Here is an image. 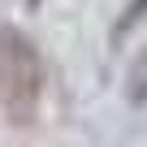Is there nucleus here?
<instances>
[{"instance_id":"4","label":"nucleus","mask_w":147,"mask_h":147,"mask_svg":"<svg viewBox=\"0 0 147 147\" xmlns=\"http://www.w3.org/2000/svg\"><path fill=\"white\" fill-rule=\"evenodd\" d=\"M26 5H30V9H35V5H39V0H26Z\"/></svg>"},{"instance_id":"3","label":"nucleus","mask_w":147,"mask_h":147,"mask_svg":"<svg viewBox=\"0 0 147 147\" xmlns=\"http://www.w3.org/2000/svg\"><path fill=\"white\" fill-rule=\"evenodd\" d=\"M143 18H147V0H125V13L117 18V26H113V39L121 43V39H125V35H130V30L143 22Z\"/></svg>"},{"instance_id":"1","label":"nucleus","mask_w":147,"mask_h":147,"mask_svg":"<svg viewBox=\"0 0 147 147\" xmlns=\"http://www.w3.org/2000/svg\"><path fill=\"white\" fill-rule=\"evenodd\" d=\"M43 104V56L39 43L5 22L0 26V108L13 125H30Z\"/></svg>"},{"instance_id":"2","label":"nucleus","mask_w":147,"mask_h":147,"mask_svg":"<svg viewBox=\"0 0 147 147\" xmlns=\"http://www.w3.org/2000/svg\"><path fill=\"white\" fill-rule=\"evenodd\" d=\"M125 100L130 104H147V48L134 56V65L125 74Z\"/></svg>"}]
</instances>
